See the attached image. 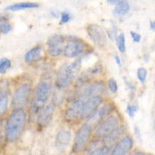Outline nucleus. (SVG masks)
I'll use <instances>...</instances> for the list:
<instances>
[{"label":"nucleus","mask_w":155,"mask_h":155,"mask_svg":"<svg viewBox=\"0 0 155 155\" xmlns=\"http://www.w3.org/2000/svg\"><path fill=\"white\" fill-rule=\"evenodd\" d=\"M28 114L25 107H12L4 124V137L6 143L14 144L19 141L26 128Z\"/></svg>","instance_id":"nucleus-1"},{"label":"nucleus","mask_w":155,"mask_h":155,"mask_svg":"<svg viewBox=\"0 0 155 155\" xmlns=\"http://www.w3.org/2000/svg\"><path fill=\"white\" fill-rule=\"evenodd\" d=\"M89 52H91V50L85 52L81 56L77 57L74 61L69 62V63L66 62V63H63L62 65H60L58 71L56 72V76H55V88L66 91L71 86L74 80H76L78 74H79V71H81L82 62H83L85 55L89 53Z\"/></svg>","instance_id":"nucleus-2"},{"label":"nucleus","mask_w":155,"mask_h":155,"mask_svg":"<svg viewBox=\"0 0 155 155\" xmlns=\"http://www.w3.org/2000/svg\"><path fill=\"white\" fill-rule=\"evenodd\" d=\"M53 86L47 80H41L32 90V95L29 101V114L34 118L38 111L45 107L51 98Z\"/></svg>","instance_id":"nucleus-3"},{"label":"nucleus","mask_w":155,"mask_h":155,"mask_svg":"<svg viewBox=\"0 0 155 155\" xmlns=\"http://www.w3.org/2000/svg\"><path fill=\"white\" fill-rule=\"evenodd\" d=\"M120 124H122V120L120 116L116 113V111L104 117L101 121H99L93 128L92 137L98 140H104L107 134H110L112 131L118 127Z\"/></svg>","instance_id":"nucleus-4"},{"label":"nucleus","mask_w":155,"mask_h":155,"mask_svg":"<svg viewBox=\"0 0 155 155\" xmlns=\"http://www.w3.org/2000/svg\"><path fill=\"white\" fill-rule=\"evenodd\" d=\"M33 85L31 82L25 81L19 84L12 91L11 99V107H25L28 106L32 95Z\"/></svg>","instance_id":"nucleus-5"},{"label":"nucleus","mask_w":155,"mask_h":155,"mask_svg":"<svg viewBox=\"0 0 155 155\" xmlns=\"http://www.w3.org/2000/svg\"><path fill=\"white\" fill-rule=\"evenodd\" d=\"M93 134V127L89 125L87 122L83 121L82 125L78 128V130L74 134V142L71 146V153L79 154L84 151L86 145L89 143V141L92 137Z\"/></svg>","instance_id":"nucleus-6"},{"label":"nucleus","mask_w":155,"mask_h":155,"mask_svg":"<svg viewBox=\"0 0 155 155\" xmlns=\"http://www.w3.org/2000/svg\"><path fill=\"white\" fill-rule=\"evenodd\" d=\"M89 47L83 39L76 36H67L62 49V55L65 58H77L85 52L89 51Z\"/></svg>","instance_id":"nucleus-7"},{"label":"nucleus","mask_w":155,"mask_h":155,"mask_svg":"<svg viewBox=\"0 0 155 155\" xmlns=\"http://www.w3.org/2000/svg\"><path fill=\"white\" fill-rule=\"evenodd\" d=\"M115 111H116V107H115L113 101H104L88 118L85 120V122H87L89 125H91L94 128L99 121H101L104 117H107V115Z\"/></svg>","instance_id":"nucleus-8"},{"label":"nucleus","mask_w":155,"mask_h":155,"mask_svg":"<svg viewBox=\"0 0 155 155\" xmlns=\"http://www.w3.org/2000/svg\"><path fill=\"white\" fill-rule=\"evenodd\" d=\"M86 32L89 38L99 49H104L107 45V34L99 25L97 24H88L86 26Z\"/></svg>","instance_id":"nucleus-9"},{"label":"nucleus","mask_w":155,"mask_h":155,"mask_svg":"<svg viewBox=\"0 0 155 155\" xmlns=\"http://www.w3.org/2000/svg\"><path fill=\"white\" fill-rule=\"evenodd\" d=\"M11 107V85L7 80H0V120L8 114Z\"/></svg>","instance_id":"nucleus-10"},{"label":"nucleus","mask_w":155,"mask_h":155,"mask_svg":"<svg viewBox=\"0 0 155 155\" xmlns=\"http://www.w3.org/2000/svg\"><path fill=\"white\" fill-rule=\"evenodd\" d=\"M56 106L53 102H48L45 107H42L36 114V125L39 128H45L49 125L54 118V114L56 111Z\"/></svg>","instance_id":"nucleus-11"},{"label":"nucleus","mask_w":155,"mask_h":155,"mask_svg":"<svg viewBox=\"0 0 155 155\" xmlns=\"http://www.w3.org/2000/svg\"><path fill=\"white\" fill-rule=\"evenodd\" d=\"M66 37L61 34H54L50 36L47 41V54L52 58H56L62 55V49L65 44Z\"/></svg>","instance_id":"nucleus-12"},{"label":"nucleus","mask_w":155,"mask_h":155,"mask_svg":"<svg viewBox=\"0 0 155 155\" xmlns=\"http://www.w3.org/2000/svg\"><path fill=\"white\" fill-rule=\"evenodd\" d=\"M104 101V95H93L87 98L86 101L84 102L83 107H82L81 114H80V121H85Z\"/></svg>","instance_id":"nucleus-13"},{"label":"nucleus","mask_w":155,"mask_h":155,"mask_svg":"<svg viewBox=\"0 0 155 155\" xmlns=\"http://www.w3.org/2000/svg\"><path fill=\"white\" fill-rule=\"evenodd\" d=\"M134 139L131 136H129L128 134H125L121 139L117 142L116 144L113 145L111 149V154L112 155H125L129 153V151H131L134 148Z\"/></svg>","instance_id":"nucleus-14"},{"label":"nucleus","mask_w":155,"mask_h":155,"mask_svg":"<svg viewBox=\"0 0 155 155\" xmlns=\"http://www.w3.org/2000/svg\"><path fill=\"white\" fill-rule=\"evenodd\" d=\"M71 142V131L67 128H62L58 130L55 137V146L59 151H64L67 149Z\"/></svg>","instance_id":"nucleus-15"},{"label":"nucleus","mask_w":155,"mask_h":155,"mask_svg":"<svg viewBox=\"0 0 155 155\" xmlns=\"http://www.w3.org/2000/svg\"><path fill=\"white\" fill-rule=\"evenodd\" d=\"M45 52V48L42 45H37V46L33 47L32 49H30L29 51H27L24 55V61L26 63H35L42 60V54Z\"/></svg>","instance_id":"nucleus-16"},{"label":"nucleus","mask_w":155,"mask_h":155,"mask_svg":"<svg viewBox=\"0 0 155 155\" xmlns=\"http://www.w3.org/2000/svg\"><path fill=\"white\" fill-rule=\"evenodd\" d=\"M125 134H127L126 127L124 126L123 124H120L115 130L112 131L110 134H107V136L102 140V142H104L106 145H107V146L113 147V145L116 144Z\"/></svg>","instance_id":"nucleus-17"},{"label":"nucleus","mask_w":155,"mask_h":155,"mask_svg":"<svg viewBox=\"0 0 155 155\" xmlns=\"http://www.w3.org/2000/svg\"><path fill=\"white\" fill-rule=\"evenodd\" d=\"M39 7L38 3L35 2H19V3H15L12 5L7 6L5 11L8 12H18V11H24V9H32Z\"/></svg>","instance_id":"nucleus-18"},{"label":"nucleus","mask_w":155,"mask_h":155,"mask_svg":"<svg viewBox=\"0 0 155 155\" xmlns=\"http://www.w3.org/2000/svg\"><path fill=\"white\" fill-rule=\"evenodd\" d=\"M129 9H130V4L126 0H120L115 4L114 8V15L116 17H123L128 14Z\"/></svg>","instance_id":"nucleus-19"},{"label":"nucleus","mask_w":155,"mask_h":155,"mask_svg":"<svg viewBox=\"0 0 155 155\" xmlns=\"http://www.w3.org/2000/svg\"><path fill=\"white\" fill-rule=\"evenodd\" d=\"M12 29V24L8 22V18L3 15H0V33L7 34Z\"/></svg>","instance_id":"nucleus-20"},{"label":"nucleus","mask_w":155,"mask_h":155,"mask_svg":"<svg viewBox=\"0 0 155 155\" xmlns=\"http://www.w3.org/2000/svg\"><path fill=\"white\" fill-rule=\"evenodd\" d=\"M116 46L118 48L119 52L125 53L126 44H125V35H124V33H120L116 35Z\"/></svg>","instance_id":"nucleus-21"},{"label":"nucleus","mask_w":155,"mask_h":155,"mask_svg":"<svg viewBox=\"0 0 155 155\" xmlns=\"http://www.w3.org/2000/svg\"><path fill=\"white\" fill-rule=\"evenodd\" d=\"M12 67V61L8 58L0 59V74H4Z\"/></svg>","instance_id":"nucleus-22"},{"label":"nucleus","mask_w":155,"mask_h":155,"mask_svg":"<svg viewBox=\"0 0 155 155\" xmlns=\"http://www.w3.org/2000/svg\"><path fill=\"white\" fill-rule=\"evenodd\" d=\"M106 85H107V89L109 90L111 93H113V94L117 93V91H118V84H117L116 80L111 78V79H109V81H107V83Z\"/></svg>","instance_id":"nucleus-23"},{"label":"nucleus","mask_w":155,"mask_h":155,"mask_svg":"<svg viewBox=\"0 0 155 155\" xmlns=\"http://www.w3.org/2000/svg\"><path fill=\"white\" fill-rule=\"evenodd\" d=\"M137 80H139L141 84L146 83V80H147V71H146V68H144V67H139V68H137Z\"/></svg>","instance_id":"nucleus-24"},{"label":"nucleus","mask_w":155,"mask_h":155,"mask_svg":"<svg viewBox=\"0 0 155 155\" xmlns=\"http://www.w3.org/2000/svg\"><path fill=\"white\" fill-rule=\"evenodd\" d=\"M60 24H66L71 20V15L68 12H60Z\"/></svg>","instance_id":"nucleus-25"},{"label":"nucleus","mask_w":155,"mask_h":155,"mask_svg":"<svg viewBox=\"0 0 155 155\" xmlns=\"http://www.w3.org/2000/svg\"><path fill=\"white\" fill-rule=\"evenodd\" d=\"M137 111V107L134 106V104H128L126 107V112L127 114H128V116L130 117V118H134V116H136V113Z\"/></svg>","instance_id":"nucleus-26"},{"label":"nucleus","mask_w":155,"mask_h":155,"mask_svg":"<svg viewBox=\"0 0 155 155\" xmlns=\"http://www.w3.org/2000/svg\"><path fill=\"white\" fill-rule=\"evenodd\" d=\"M130 35H131V38H132V41H134V42H140L141 41V39H142V36H141V34L140 33H137V32H134V31H131L130 32Z\"/></svg>","instance_id":"nucleus-27"},{"label":"nucleus","mask_w":155,"mask_h":155,"mask_svg":"<svg viewBox=\"0 0 155 155\" xmlns=\"http://www.w3.org/2000/svg\"><path fill=\"white\" fill-rule=\"evenodd\" d=\"M123 79H124V82H125L126 86H127V87H128V88H129V89H130V90H131V91H136V86H134V84H132V83H131V82H129V81H128V80H127V79H126V78H125V77H124V78H123Z\"/></svg>","instance_id":"nucleus-28"},{"label":"nucleus","mask_w":155,"mask_h":155,"mask_svg":"<svg viewBox=\"0 0 155 155\" xmlns=\"http://www.w3.org/2000/svg\"><path fill=\"white\" fill-rule=\"evenodd\" d=\"M115 61H116V63L118 64L119 66L122 65V62H121V58L118 56V55H115Z\"/></svg>","instance_id":"nucleus-29"},{"label":"nucleus","mask_w":155,"mask_h":155,"mask_svg":"<svg viewBox=\"0 0 155 155\" xmlns=\"http://www.w3.org/2000/svg\"><path fill=\"white\" fill-rule=\"evenodd\" d=\"M120 0H107V4H110V5H115V4L117 3V2H119Z\"/></svg>","instance_id":"nucleus-30"},{"label":"nucleus","mask_w":155,"mask_h":155,"mask_svg":"<svg viewBox=\"0 0 155 155\" xmlns=\"http://www.w3.org/2000/svg\"><path fill=\"white\" fill-rule=\"evenodd\" d=\"M134 132H136V136L140 139V137H141V132H140V128L137 126L134 127Z\"/></svg>","instance_id":"nucleus-31"},{"label":"nucleus","mask_w":155,"mask_h":155,"mask_svg":"<svg viewBox=\"0 0 155 155\" xmlns=\"http://www.w3.org/2000/svg\"><path fill=\"white\" fill-rule=\"evenodd\" d=\"M51 15H52V16L54 17V18H57V17H58L59 15H60V12H55V11H52V12H51Z\"/></svg>","instance_id":"nucleus-32"},{"label":"nucleus","mask_w":155,"mask_h":155,"mask_svg":"<svg viewBox=\"0 0 155 155\" xmlns=\"http://www.w3.org/2000/svg\"><path fill=\"white\" fill-rule=\"evenodd\" d=\"M150 29L153 30V31H154V29H155V22L154 21L150 22Z\"/></svg>","instance_id":"nucleus-33"},{"label":"nucleus","mask_w":155,"mask_h":155,"mask_svg":"<svg viewBox=\"0 0 155 155\" xmlns=\"http://www.w3.org/2000/svg\"><path fill=\"white\" fill-rule=\"evenodd\" d=\"M132 154H134V155H137V154H139V155H146L145 152H136V151L132 152Z\"/></svg>","instance_id":"nucleus-34"}]
</instances>
